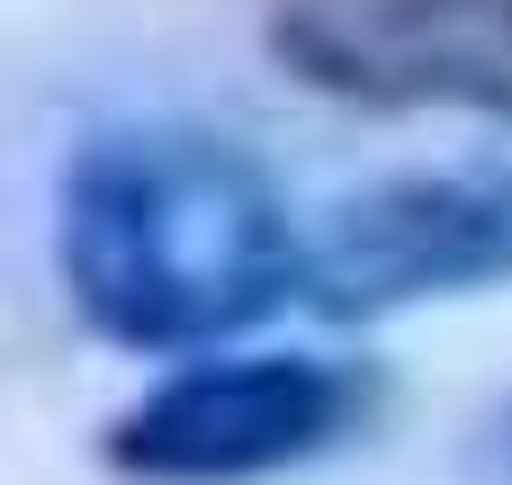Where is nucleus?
<instances>
[{
  "mask_svg": "<svg viewBox=\"0 0 512 485\" xmlns=\"http://www.w3.org/2000/svg\"><path fill=\"white\" fill-rule=\"evenodd\" d=\"M512 279V153L450 171H387L306 234V306L387 324L405 306L486 297Z\"/></svg>",
  "mask_w": 512,
  "mask_h": 485,
  "instance_id": "obj_3",
  "label": "nucleus"
},
{
  "mask_svg": "<svg viewBox=\"0 0 512 485\" xmlns=\"http://www.w3.org/2000/svg\"><path fill=\"white\" fill-rule=\"evenodd\" d=\"M270 54L351 108H468L512 126V0H288Z\"/></svg>",
  "mask_w": 512,
  "mask_h": 485,
  "instance_id": "obj_4",
  "label": "nucleus"
},
{
  "mask_svg": "<svg viewBox=\"0 0 512 485\" xmlns=\"http://www.w3.org/2000/svg\"><path fill=\"white\" fill-rule=\"evenodd\" d=\"M360 360L315 351H225L153 378L126 414H108L99 459L126 485H261L342 450L369 414Z\"/></svg>",
  "mask_w": 512,
  "mask_h": 485,
  "instance_id": "obj_2",
  "label": "nucleus"
},
{
  "mask_svg": "<svg viewBox=\"0 0 512 485\" xmlns=\"http://www.w3.org/2000/svg\"><path fill=\"white\" fill-rule=\"evenodd\" d=\"M54 270L117 351H216L306 288V234L243 144L99 126L54 180Z\"/></svg>",
  "mask_w": 512,
  "mask_h": 485,
  "instance_id": "obj_1",
  "label": "nucleus"
},
{
  "mask_svg": "<svg viewBox=\"0 0 512 485\" xmlns=\"http://www.w3.org/2000/svg\"><path fill=\"white\" fill-rule=\"evenodd\" d=\"M504 468H512V414H504Z\"/></svg>",
  "mask_w": 512,
  "mask_h": 485,
  "instance_id": "obj_5",
  "label": "nucleus"
}]
</instances>
